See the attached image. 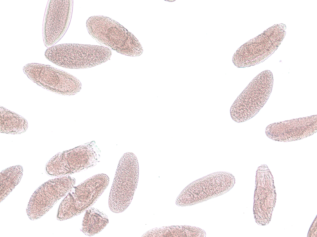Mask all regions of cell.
Returning <instances> with one entry per match:
<instances>
[{
    "label": "cell",
    "mask_w": 317,
    "mask_h": 237,
    "mask_svg": "<svg viewBox=\"0 0 317 237\" xmlns=\"http://www.w3.org/2000/svg\"><path fill=\"white\" fill-rule=\"evenodd\" d=\"M23 69L25 74L33 82L57 94L73 95L81 88L80 81L76 77L49 65L31 63L25 65Z\"/></svg>",
    "instance_id": "ba28073f"
},
{
    "label": "cell",
    "mask_w": 317,
    "mask_h": 237,
    "mask_svg": "<svg viewBox=\"0 0 317 237\" xmlns=\"http://www.w3.org/2000/svg\"><path fill=\"white\" fill-rule=\"evenodd\" d=\"M100 153L94 141L59 152L47 163L46 172L51 176L62 177L79 172L95 165Z\"/></svg>",
    "instance_id": "8992f818"
},
{
    "label": "cell",
    "mask_w": 317,
    "mask_h": 237,
    "mask_svg": "<svg viewBox=\"0 0 317 237\" xmlns=\"http://www.w3.org/2000/svg\"><path fill=\"white\" fill-rule=\"evenodd\" d=\"M110 49L102 46L63 44L47 48L45 57L55 65L72 69L92 67L105 62L110 58Z\"/></svg>",
    "instance_id": "7a4b0ae2"
},
{
    "label": "cell",
    "mask_w": 317,
    "mask_h": 237,
    "mask_svg": "<svg viewBox=\"0 0 317 237\" xmlns=\"http://www.w3.org/2000/svg\"><path fill=\"white\" fill-rule=\"evenodd\" d=\"M28 123L21 116L6 108L0 106V132L19 134L25 132Z\"/></svg>",
    "instance_id": "8fae6325"
},
{
    "label": "cell",
    "mask_w": 317,
    "mask_h": 237,
    "mask_svg": "<svg viewBox=\"0 0 317 237\" xmlns=\"http://www.w3.org/2000/svg\"><path fill=\"white\" fill-rule=\"evenodd\" d=\"M199 228L195 227L184 226H175L163 227L152 229L148 231L142 236H177L176 235H182L183 236H199Z\"/></svg>",
    "instance_id": "5bb4252c"
},
{
    "label": "cell",
    "mask_w": 317,
    "mask_h": 237,
    "mask_svg": "<svg viewBox=\"0 0 317 237\" xmlns=\"http://www.w3.org/2000/svg\"><path fill=\"white\" fill-rule=\"evenodd\" d=\"M86 26L90 35L98 43L118 53L136 56L142 52L141 46L134 36L108 17L91 16L87 20Z\"/></svg>",
    "instance_id": "6da1fadb"
},
{
    "label": "cell",
    "mask_w": 317,
    "mask_h": 237,
    "mask_svg": "<svg viewBox=\"0 0 317 237\" xmlns=\"http://www.w3.org/2000/svg\"><path fill=\"white\" fill-rule=\"evenodd\" d=\"M235 183L234 176L225 172L213 173L192 182L177 198L179 206L193 205L221 195L229 190Z\"/></svg>",
    "instance_id": "52a82bcc"
},
{
    "label": "cell",
    "mask_w": 317,
    "mask_h": 237,
    "mask_svg": "<svg viewBox=\"0 0 317 237\" xmlns=\"http://www.w3.org/2000/svg\"><path fill=\"white\" fill-rule=\"evenodd\" d=\"M109 178L103 173L95 175L73 187L61 203L57 219L63 221L78 215L88 210L107 188Z\"/></svg>",
    "instance_id": "3957f363"
},
{
    "label": "cell",
    "mask_w": 317,
    "mask_h": 237,
    "mask_svg": "<svg viewBox=\"0 0 317 237\" xmlns=\"http://www.w3.org/2000/svg\"><path fill=\"white\" fill-rule=\"evenodd\" d=\"M76 179L66 175L50 180L40 186L31 196L26 209L32 220L41 218L71 190Z\"/></svg>",
    "instance_id": "9c48e42d"
},
{
    "label": "cell",
    "mask_w": 317,
    "mask_h": 237,
    "mask_svg": "<svg viewBox=\"0 0 317 237\" xmlns=\"http://www.w3.org/2000/svg\"><path fill=\"white\" fill-rule=\"evenodd\" d=\"M23 168L20 165L9 167L0 173V202L2 201L20 182Z\"/></svg>",
    "instance_id": "4fadbf2b"
},
{
    "label": "cell",
    "mask_w": 317,
    "mask_h": 237,
    "mask_svg": "<svg viewBox=\"0 0 317 237\" xmlns=\"http://www.w3.org/2000/svg\"><path fill=\"white\" fill-rule=\"evenodd\" d=\"M139 166L135 155L125 153L119 163L108 199L110 210L115 213L124 211L130 205L137 188Z\"/></svg>",
    "instance_id": "5b68a950"
},
{
    "label": "cell",
    "mask_w": 317,
    "mask_h": 237,
    "mask_svg": "<svg viewBox=\"0 0 317 237\" xmlns=\"http://www.w3.org/2000/svg\"><path fill=\"white\" fill-rule=\"evenodd\" d=\"M109 222L107 216L94 208L87 210L82 224V230L85 235L92 236L100 232Z\"/></svg>",
    "instance_id": "7c38bea8"
},
{
    "label": "cell",
    "mask_w": 317,
    "mask_h": 237,
    "mask_svg": "<svg viewBox=\"0 0 317 237\" xmlns=\"http://www.w3.org/2000/svg\"><path fill=\"white\" fill-rule=\"evenodd\" d=\"M273 81V75L268 70L262 72L255 77L232 106L230 112L232 119L241 123L256 115L268 99Z\"/></svg>",
    "instance_id": "277c9868"
},
{
    "label": "cell",
    "mask_w": 317,
    "mask_h": 237,
    "mask_svg": "<svg viewBox=\"0 0 317 237\" xmlns=\"http://www.w3.org/2000/svg\"><path fill=\"white\" fill-rule=\"evenodd\" d=\"M72 0H49L44 18L42 33L45 46L50 47L63 37L72 15Z\"/></svg>",
    "instance_id": "30bf717a"
}]
</instances>
